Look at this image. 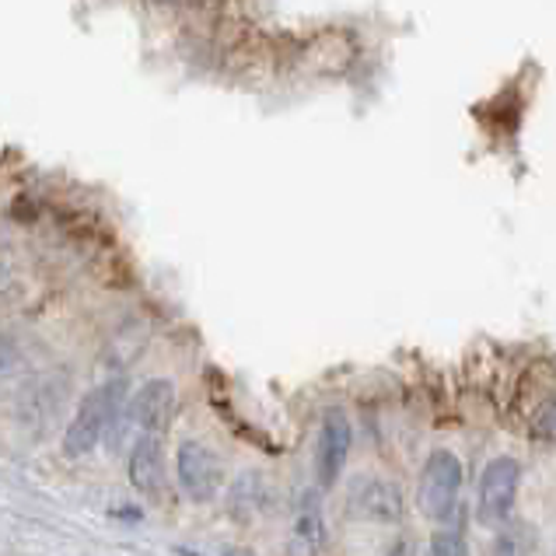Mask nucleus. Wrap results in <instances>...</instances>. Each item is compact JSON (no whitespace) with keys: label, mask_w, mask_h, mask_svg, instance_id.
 Returning <instances> with one entry per match:
<instances>
[{"label":"nucleus","mask_w":556,"mask_h":556,"mask_svg":"<svg viewBox=\"0 0 556 556\" xmlns=\"http://www.w3.org/2000/svg\"><path fill=\"white\" fill-rule=\"evenodd\" d=\"M403 490L386 476H354L346 486V515L361 521H378V526H400L403 521Z\"/></svg>","instance_id":"obj_3"},{"label":"nucleus","mask_w":556,"mask_h":556,"mask_svg":"<svg viewBox=\"0 0 556 556\" xmlns=\"http://www.w3.org/2000/svg\"><path fill=\"white\" fill-rule=\"evenodd\" d=\"M386 556H417V549H413V543L403 535V539H395V543L389 546V553Z\"/></svg>","instance_id":"obj_13"},{"label":"nucleus","mask_w":556,"mask_h":556,"mask_svg":"<svg viewBox=\"0 0 556 556\" xmlns=\"http://www.w3.org/2000/svg\"><path fill=\"white\" fill-rule=\"evenodd\" d=\"M130 483L137 494L144 497H162L165 490V452H162V434L140 431L130 444Z\"/></svg>","instance_id":"obj_7"},{"label":"nucleus","mask_w":556,"mask_h":556,"mask_svg":"<svg viewBox=\"0 0 556 556\" xmlns=\"http://www.w3.org/2000/svg\"><path fill=\"white\" fill-rule=\"evenodd\" d=\"M518 490H521L518 458L511 455L494 458V463L483 469L480 490H476V521H480L483 529H504L507 518L515 515Z\"/></svg>","instance_id":"obj_2"},{"label":"nucleus","mask_w":556,"mask_h":556,"mask_svg":"<svg viewBox=\"0 0 556 556\" xmlns=\"http://www.w3.org/2000/svg\"><path fill=\"white\" fill-rule=\"evenodd\" d=\"M326 546V518H323V497L319 490L301 497L294 532H291V549L294 556H315Z\"/></svg>","instance_id":"obj_8"},{"label":"nucleus","mask_w":556,"mask_h":556,"mask_svg":"<svg viewBox=\"0 0 556 556\" xmlns=\"http://www.w3.org/2000/svg\"><path fill=\"white\" fill-rule=\"evenodd\" d=\"M225 556H249V553H238V549H228Z\"/></svg>","instance_id":"obj_14"},{"label":"nucleus","mask_w":556,"mask_h":556,"mask_svg":"<svg viewBox=\"0 0 556 556\" xmlns=\"http://www.w3.org/2000/svg\"><path fill=\"white\" fill-rule=\"evenodd\" d=\"M497 556H521V549L515 546L511 532H501V539H497Z\"/></svg>","instance_id":"obj_12"},{"label":"nucleus","mask_w":556,"mask_h":556,"mask_svg":"<svg viewBox=\"0 0 556 556\" xmlns=\"http://www.w3.org/2000/svg\"><path fill=\"white\" fill-rule=\"evenodd\" d=\"M427 556H469V539L463 532V521H441V529L431 535Z\"/></svg>","instance_id":"obj_10"},{"label":"nucleus","mask_w":556,"mask_h":556,"mask_svg":"<svg viewBox=\"0 0 556 556\" xmlns=\"http://www.w3.org/2000/svg\"><path fill=\"white\" fill-rule=\"evenodd\" d=\"M463 463L448 448H434L427 455L417 483L420 515L431 521H452L458 515V494H463Z\"/></svg>","instance_id":"obj_1"},{"label":"nucleus","mask_w":556,"mask_h":556,"mask_svg":"<svg viewBox=\"0 0 556 556\" xmlns=\"http://www.w3.org/2000/svg\"><path fill=\"white\" fill-rule=\"evenodd\" d=\"M535 431L549 441H556V400H549L543 409L535 413Z\"/></svg>","instance_id":"obj_11"},{"label":"nucleus","mask_w":556,"mask_h":556,"mask_svg":"<svg viewBox=\"0 0 556 556\" xmlns=\"http://www.w3.org/2000/svg\"><path fill=\"white\" fill-rule=\"evenodd\" d=\"M266 504V486H263V476L260 472H242L238 480L231 483V494H228V507L238 521H249L263 511Z\"/></svg>","instance_id":"obj_9"},{"label":"nucleus","mask_w":556,"mask_h":556,"mask_svg":"<svg viewBox=\"0 0 556 556\" xmlns=\"http://www.w3.org/2000/svg\"><path fill=\"white\" fill-rule=\"evenodd\" d=\"M220 458L206 448L203 441H182L176 452V480L179 490L193 501V504H206L217 497L220 490Z\"/></svg>","instance_id":"obj_5"},{"label":"nucleus","mask_w":556,"mask_h":556,"mask_svg":"<svg viewBox=\"0 0 556 556\" xmlns=\"http://www.w3.org/2000/svg\"><path fill=\"white\" fill-rule=\"evenodd\" d=\"M134 420L140 431L148 434H165L179 409V392L168 378H148L144 386L134 392Z\"/></svg>","instance_id":"obj_6"},{"label":"nucleus","mask_w":556,"mask_h":556,"mask_svg":"<svg viewBox=\"0 0 556 556\" xmlns=\"http://www.w3.org/2000/svg\"><path fill=\"white\" fill-rule=\"evenodd\" d=\"M354 448V427L346 420L343 409H329L319 424V438H315V480L319 490H329L346 469V458Z\"/></svg>","instance_id":"obj_4"}]
</instances>
